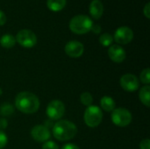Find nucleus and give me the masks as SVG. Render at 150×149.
<instances>
[{
	"mask_svg": "<svg viewBox=\"0 0 150 149\" xmlns=\"http://www.w3.org/2000/svg\"><path fill=\"white\" fill-rule=\"evenodd\" d=\"M7 141H8V138L6 136V134L0 130V149L4 148L5 147V145L7 144Z\"/></svg>",
	"mask_w": 150,
	"mask_h": 149,
	"instance_id": "5701e85b",
	"label": "nucleus"
},
{
	"mask_svg": "<svg viewBox=\"0 0 150 149\" xmlns=\"http://www.w3.org/2000/svg\"><path fill=\"white\" fill-rule=\"evenodd\" d=\"M42 149H59L58 145L52 141H47L46 142H44L43 146H42Z\"/></svg>",
	"mask_w": 150,
	"mask_h": 149,
	"instance_id": "4be33fe9",
	"label": "nucleus"
},
{
	"mask_svg": "<svg viewBox=\"0 0 150 149\" xmlns=\"http://www.w3.org/2000/svg\"><path fill=\"white\" fill-rule=\"evenodd\" d=\"M31 136L37 142H45L49 140L51 137V133L43 125H38L33 127L31 131Z\"/></svg>",
	"mask_w": 150,
	"mask_h": 149,
	"instance_id": "9d476101",
	"label": "nucleus"
},
{
	"mask_svg": "<svg viewBox=\"0 0 150 149\" xmlns=\"http://www.w3.org/2000/svg\"><path fill=\"white\" fill-rule=\"evenodd\" d=\"M80 100H81L83 105H84L86 106H90L92 104L93 98H92V96L91 95V93L83 92V93H82V95L80 97Z\"/></svg>",
	"mask_w": 150,
	"mask_h": 149,
	"instance_id": "aec40b11",
	"label": "nucleus"
},
{
	"mask_svg": "<svg viewBox=\"0 0 150 149\" xmlns=\"http://www.w3.org/2000/svg\"><path fill=\"white\" fill-rule=\"evenodd\" d=\"M138 78L132 74H126L120 78V86L128 92H134L139 88Z\"/></svg>",
	"mask_w": 150,
	"mask_h": 149,
	"instance_id": "1a4fd4ad",
	"label": "nucleus"
},
{
	"mask_svg": "<svg viewBox=\"0 0 150 149\" xmlns=\"http://www.w3.org/2000/svg\"><path fill=\"white\" fill-rule=\"evenodd\" d=\"M2 93H3V90H1V88H0V96L2 95Z\"/></svg>",
	"mask_w": 150,
	"mask_h": 149,
	"instance_id": "7c9ffc66",
	"label": "nucleus"
},
{
	"mask_svg": "<svg viewBox=\"0 0 150 149\" xmlns=\"http://www.w3.org/2000/svg\"><path fill=\"white\" fill-rule=\"evenodd\" d=\"M112 121L120 127H125L131 123L132 114L128 110L124 108L114 109L112 113Z\"/></svg>",
	"mask_w": 150,
	"mask_h": 149,
	"instance_id": "39448f33",
	"label": "nucleus"
},
{
	"mask_svg": "<svg viewBox=\"0 0 150 149\" xmlns=\"http://www.w3.org/2000/svg\"><path fill=\"white\" fill-rule=\"evenodd\" d=\"M16 41L22 47L30 48L36 45L37 43V37L35 33L28 29H23L20 30L17 36H16Z\"/></svg>",
	"mask_w": 150,
	"mask_h": 149,
	"instance_id": "423d86ee",
	"label": "nucleus"
},
{
	"mask_svg": "<svg viewBox=\"0 0 150 149\" xmlns=\"http://www.w3.org/2000/svg\"><path fill=\"white\" fill-rule=\"evenodd\" d=\"M141 149H150V141L149 139L143 140L140 144Z\"/></svg>",
	"mask_w": 150,
	"mask_h": 149,
	"instance_id": "b1692460",
	"label": "nucleus"
},
{
	"mask_svg": "<svg viewBox=\"0 0 150 149\" xmlns=\"http://www.w3.org/2000/svg\"><path fill=\"white\" fill-rule=\"evenodd\" d=\"M65 112L64 104L60 100L51 101L47 107V115L51 120L60 119Z\"/></svg>",
	"mask_w": 150,
	"mask_h": 149,
	"instance_id": "0eeeda50",
	"label": "nucleus"
},
{
	"mask_svg": "<svg viewBox=\"0 0 150 149\" xmlns=\"http://www.w3.org/2000/svg\"><path fill=\"white\" fill-rule=\"evenodd\" d=\"M65 53L71 58H78L83 54V45L76 40H71L65 45Z\"/></svg>",
	"mask_w": 150,
	"mask_h": 149,
	"instance_id": "9b49d317",
	"label": "nucleus"
},
{
	"mask_svg": "<svg viewBox=\"0 0 150 149\" xmlns=\"http://www.w3.org/2000/svg\"><path fill=\"white\" fill-rule=\"evenodd\" d=\"M133 38H134V32L132 29L127 26H121L116 30L113 40H115V41L119 44L126 45L130 43Z\"/></svg>",
	"mask_w": 150,
	"mask_h": 149,
	"instance_id": "6e6552de",
	"label": "nucleus"
},
{
	"mask_svg": "<svg viewBox=\"0 0 150 149\" xmlns=\"http://www.w3.org/2000/svg\"><path fill=\"white\" fill-rule=\"evenodd\" d=\"M112 41H113V37L110 33L105 32V33H103L99 37V42L104 47H108V46L112 45Z\"/></svg>",
	"mask_w": 150,
	"mask_h": 149,
	"instance_id": "6ab92c4d",
	"label": "nucleus"
},
{
	"mask_svg": "<svg viewBox=\"0 0 150 149\" xmlns=\"http://www.w3.org/2000/svg\"><path fill=\"white\" fill-rule=\"evenodd\" d=\"M149 3H147L146 5L144 6L143 8V13L144 15L146 16L147 18H150V8H149Z\"/></svg>",
	"mask_w": 150,
	"mask_h": 149,
	"instance_id": "393cba45",
	"label": "nucleus"
},
{
	"mask_svg": "<svg viewBox=\"0 0 150 149\" xmlns=\"http://www.w3.org/2000/svg\"><path fill=\"white\" fill-rule=\"evenodd\" d=\"M16 44V39L11 34H4L0 38V45L4 48H11Z\"/></svg>",
	"mask_w": 150,
	"mask_h": 149,
	"instance_id": "f3484780",
	"label": "nucleus"
},
{
	"mask_svg": "<svg viewBox=\"0 0 150 149\" xmlns=\"http://www.w3.org/2000/svg\"><path fill=\"white\" fill-rule=\"evenodd\" d=\"M47 129H49L50 127H52L53 128V126H54V125H53V123H52V120L51 119H49V120H47L46 122H45V125H44Z\"/></svg>",
	"mask_w": 150,
	"mask_h": 149,
	"instance_id": "c756f323",
	"label": "nucleus"
},
{
	"mask_svg": "<svg viewBox=\"0 0 150 149\" xmlns=\"http://www.w3.org/2000/svg\"><path fill=\"white\" fill-rule=\"evenodd\" d=\"M67 4V0H47V5L52 11L57 12L64 9Z\"/></svg>",
	"mask_w": 150,
	"mask_h": 149,
	"instance_id": "4468645a",
	"label": "nucleus"
},
{
	"mask_svg": "<svg viewBox=\"0 0 150 149\" xmlns=\"http://www.w3.org/2000/svg\"><path fill=\"white\" fill-rule=\"evenodd\" d=\"M141 81L144 83V84H149L150 83V69L149 68H146L144 70H142V72L141 73Z\"/></svg>",
	"mask_w": 150,
	"mask_h": 149,
	"instance_id": "412c9836",
	"label": "nucleus"
},
{
	"mask_svg": "<svg viewBox=\"0 0 150 149\" xmlns=\"http://www.w3.org/2000/svg\"><path fill=\"white\" fill-rule=\"evenodd\" d=\"M15 106L18 111L25 114H33L40 108V100L33 93L23 91L17 95Z\"/></svg>",
	"mask_w": 150,
	"mask_h": 149,
	"instance_id": "f257e3e1",
	"label": "nucleus"
},
{
	"mask_svg": "<svg viewBox=\"0 0 150 149\" xmlns=\"http://www.w3.org/2000/svg\"><path fill=\"white\" fill-rule=\"evenodd\" d=\"M139 97L141 102L147 107H149L150 105V87L149 85H146L142 87L139 93Z\"/></svg>",
	"mask_w": 150,
	"mask_h": 149,
	"instance_id": "2eb2a0df",
	"label": "nucleus"
},
{
	"mask_svg": "<svg viewBox=\"0 0 150 149\" xmlns=\"http://www.w3.org/2000/svg\"><path fill=\"white\" fill-rule=\"evenodd\" d=\"M103 119V112L101 109L97 105H90L84 112V122L91 128L99 126Z\"/></svg>",
	"mask_w": 150,
	"mask_h": 149,
	"instance_id": "20e7f679",
	"label": "nucleus"
},
{
	"mask_svg": "<svg viewBox=\"0 0 150 149\" xmlns=\"http://www.w3.org/2000/svg\"><path fill=\"white\" fill-rule=\"evenodd\" d=\"M8 126V122L5 119H0V129H5Z\"/></svg>",
	"mask_w": 150,
	"mask_h": 149,
	"instance_id": "bb28decb",
	"label": "nucleus"
},
{
	"mask_svg": "<svg viewBox=\"0 0 150 149\" xmlns=\"http://www.w3.org/2000/svg\"><path fill=\"white\" fill-rule=\"evenodd\" d=\"M5 22H6V16H5L4 12L0 10V25H4Z\"/></svg>",
	"mask_w": 150,
	"mask_h": 149,
	"instance_id": "a878e982",
	"label": "nucleus"
},
{
	"mask_svg": "<svg viewBox=\"0 0 150 149\" xmlns=\"http://www.w3.org/2000/svg\"><path fill=\"white\" fill-rule=\"evenodd\" d=\"M91 31H92L93 32H95V33L98 34V33H99V32H101V27H100L98 25H93Z\"/></svg>",
	"mask_w": 150,
	"mask_h": 149,
	"instance_id": "cd10ccee",
	"label": "nucleus"
},
{
	"mask_svg": "<svg viewBox=\"0 0 150 149\" xmlns=\"http://www.w3.org/2000/svg\"><path fill=\"white\" fill-rule=\"evenodd\" d=\"M62 149H79V148H78L77 146L74 145V144H70V143H69V144L64 145Z\"/></svg>",
	"mask_w": 150,
	"mask_h": 149,
	"instance_id": "c85d7f7f",
	"label": "nucleus"
},
{
	"mask_svg": "<svg viewBox=\"0 0 150 149\" xmlns=\"http://www.w3.org/2000/svg\"><path fill=\"white\" fill-rule=\"evenodd\" d=\"M54 137L60 141H65L73 139L77 133V128L75 124L69 120H59L52 128Z\"/></svg>",
	"mask_w": 150,
	"mask_h": 149,
	"instance_id": "f03ea898",
	"label": "nucleus"
},
{
	"mask_svg": "<svg viewBox=\"0 0 150 149\" xmlns=\"http://www.w3.org/2000/svg\"><path fill=\"white\" fill-rule=\"evenodd\" d=\"M90 13L94 19H98L104 13V6L100 0H92L90 4Z\"/></svg>",
	"mask_w": 150,
	"mask_h": 149,
	"instance_id": "ddd939ff",
	"label": "nucleus"
},
{
	"mask_svg": "<svg viewBox=\"0 0 150 149\" xmlns=\"http://www.w3.org/2000/svg\"><path fill=\"white\" fill-rule=\"evenodd\" d=\"M101 108L104 109L105 112H112L115 109V102L111 97H104L100 100Z\"/></svg>",
	"mask_w": 150,
	"mask_h": 149,
	"instance_id": "dca6fc26",
	"label": "nucleus"
},
{
	"mask_svg": "<svg viewBox=\"0 0 150 149\" xmlns=\"http://www.w3.org/2000/svg\"><path fill=\"white\" fill-rule=\"evenodd\" d=\"M92 20L86 15H76L69 22V29L76 34H84L91 30Z\"/></svg>",
	"mask_w": 150,
	"mask_h": 149,
	"instance_id": "7ed1b4c3",
	"label": "nucleus"
},
{
	"mask_svg": "<svg viewBox=\"0 0 150 149\" xmlns=\"http://www.w3.org/2000/svg\"><path fill=\"white\" fill-rule=\"evenodd\" d=\"M108 55L112 61L120 63L126 59V51L119 45H112L108 49Z\"/></svg>",
	"mask_w": 150,
	"mask_h": 149,
	"instance_id": "f8f14e48",
	"label": "nucleus"
},
{
	"mask_svg": "<svg viewBox=\"0 0 150 149\" xmlns=\"http://www.w3.org/2000/svg\"><path fill=\"white\" fill-rule=\"evenodd\" d=\"M14 112V107L11 104H4L0 107V114L4 117H8L12 115Z\"/></svg>",
	"mask_w": 150,
	"mask_h": 149,
	"instance_id": "a211bd4d",
	"label": "nucleus"
}]
</instances>
